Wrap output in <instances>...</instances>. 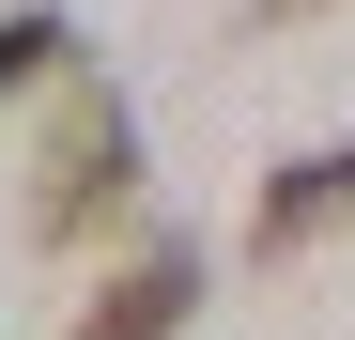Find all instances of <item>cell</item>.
<instances>
[{
    "label": "cell",
    "instance_id": "obj_1",
    "mask_svg": "<svg viewBox=\"0 0 355 340\" xmlns=\"http://www.w3.org/2000/svg\"><path fill=\"white\" fill-rule=\"evenodd\" d=\"M124 186H139V124H124V93H108V78H62V124H46V170H31V232L62 248V232H93Z\"/></svg>",
    "mask_w": 355,
    "mask_h": 340
},
{
    "label": "cell",
    "instance_id": "obj_2",
    "mask_svg": "<svg viewBox=\"0 0 355 340\" xmlns=\"http://www.w3.org/2000/svg\"><path fill=\"white\" fill-rule=\"evenodd\" d=\"M186 309H201V248H139V263L78 309V340H170Z\"/></svg>",
    "mask_w": 355,
    "mask_h": 340
},
{
    "label": "cell",
    "instance_id": "obj_3",
    "mask_svg": "<svg viewBox=\"0 0 355 340\" xmlns=\"http://www.w3.org/2000/svg\"><path fill=\"white\" fill-rule=\"evenodd\" d=\"M355 216V139H324V155H293L278 186H263V216H248V248L278 263V248H309V232H340Z\"/></svg>",
    "mask_w": 355,
    "mask_h": 340
},
{
    "label": "cell",
    "instance_id": "obj_4",
    "mask_svg": "<svg viewBox=\"0 0 355 340\" xmlns=\"http://www.w3.org/2000/svg\"><path fill=\"white\" fill-rule=\"evenodd\" d=\"M62 62H78L62 16H0V93H16V78H62Z\"/></svg>",
    "mask_w": 355,
    "mask_h": 340
},
{
    "label": "cell",
    "instance_id": "obj_5",
    "mask_svg": "<svg viewBox=\"0 0 355 340\" xmlns=\"http://www.w3.org/2000/svg\"><path fill=\"white\" fill-rule=\"evenodd\" d=\"M248 16H263V31H278V16H324V0H248Z\"/></svg>",
    "mask_w": 355,
    "mask_h": 340
}]
</instances>
